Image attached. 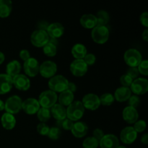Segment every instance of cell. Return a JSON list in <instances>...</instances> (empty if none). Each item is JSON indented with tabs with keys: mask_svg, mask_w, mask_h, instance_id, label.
Returning <instances> with one entry per match:
<instances>
[{
	"mask_svg": "<svg viewBox=\"0 0 148 148\" xmlns=\"http://www.w3.org/2000/svg\"><path fill=\"white\" fill-rule=\"evenodd\" d=\"M117 148H127V147H126L125 146H124V145H119V147Z\"/></svg>",
	"mask_w": 148,
	"mask_h": 148,
	"instance_id": "obj_51",
	"label": "cell"
},
{
	"mask_svg": "<svg viewBox=\"0 0 148 148\" xmlns=\"http://www.w3.org/2000/svg\"><path fill=\"white\" fill-rule=\"evenodd\" d=\"M99 99L101 105L106 106H111L115 101L114 95L111 92H105V93L102 94L101 97H99Z\"/></svg>",
	"mask_w": 148,
	"mask_h": 148,
	"instance_id": "obj_31",
	"label": "cell"
},
{
	"mask_svg": "<svg viewBox=\"0 0 148 148\" xmlns=\"http://www.w3.org/2000/svg\"><path fill=\"white\" fill-rule=\"evenodd\" d=\"M12 84L17 90L25 91L30 87V81L26 75L19 74L12 77Z\"/></svg>",
	"mask_w": 148,
	"mask_h": 148,
	"instance_id": "obj_15",
	"label": "cell"
},
{
	"mask_svg": "<svg viewBox=\"0 0 148 148\" xmlns=\"http://www.w3.org/2000/svg\"><path fill=\"white\" fill-rule=\"evenodd\" d=\"M133 128L134 129V130H135L137 133L143 132H144L146 129V122L144 120H137V121L134 124Z\"/></svg>",
	"mask_w": 148,
	"mask_h": 148,
	"instance_id": "obj_38",
	"label": "cell"
},
{
	"mask_svg": "<svg viewBox=\"0 0 148 148\" xmlns=\"http://www.w3.org/2000/svg\"><path fill=\"white\" fill-rule=\"evenodd\" d=\"M74 98H75V95H74L73 92L66 90L60 92L59 97H58V101H59V104L65 107L70 105L74 101Z\"/></svg>",
	"mask_w": 148,
	"mask_h": 148,
	"instance_id": "obj_27",
	"label": "cell"
},
{
	"mask_svg": "<svg viewBox=\"0 0 148 148\" xmlns=\"http://www.w3.org/2000/svg\"><path fill=\"white\" fill-rule=\"evenodd\" d=\"M1 123L2 127L5 130H11L14 129L16 125V119L13 114H10V113H4L1 116Z\"/></svg>",
	"mask_w": 148,
	"mask_h": 148,
	"instance_id": "obj_23",
	"label": "cell"
},
{
	"mask_svg": "<svg viewBox=\"0 0 148 148\" xmlns=\"http://www.w3.org/2000/svg\"><path fill=\"white\" fill-rule=\"evenodd\" d=\"M137 69H138L139 72L142 75H145V76H147L148 75V61L147 59L143 60L140 63V64L137 66Z\"/></svg>",
	"mask_w": 148,
	"mask_h": 148,
	"instance_id": "obj_37",
	"label": "cell"
},
{
	"mask_svg": "<svg viewBox=\"0 0 148 148\" xmlns=\"http://www.w3.org/2000/svg\"><path fill=\"white\" fill-rule=\"evenodd\" d=\"M12 86V78L7 74H0V95L10 92Z\"/></svg>",
	"mask_w": 148,
	"mask_h": 148,
	"instance_id": "obj_19",
	"label": "cell"
},
{
	"mask_svg": "<svg viewBox=\"0 0 148 148\" xmlns=\"http://www.w3.org/2000/svg\"><path fill=\"white\" fill-rule=\"evenodd\" d=\"M66 90H69L70 92H73L74 93V92L77 90L76 85H75V83H73V82H69V84H68V86H67V89Z\"/></svg>",
	"mask_w": 148,
	"mask_h": 148,
	"instance_id": "obj_46",
	"label": "cell"
},
{
	"mask_svg": "<svg viewBox=\"0 0 148 148\" xmlns=\"http://www.w3.org/2000/svg\"><path fill=\"white\" fill-rule=\"evenodd\" d=\"M66 110V118L72 121H77L80 119L85 113V108L79 101H73L68 106Z\"/></svg>",
	"mask_w": 148,
	"mask_h": 148,
	"instance_id": "obj_1",
	"label": "cell"
},
{
	"mask_svg": "<svg viewBox=\"0 0 148 148\" xmlns=\"http://www.w3.org/2000/svg\"><path fill=\"white\" fill-rule=\"evenodd\" d=\"M92 135H93L92 137L96 139L98 141H100L102 139V137L105 135V134H104L103 131L102 130H101L99 128H97L95 130H94L93 132H92Z\"/></svg>",
	"mask_w": 148,
	"mask_h": 148,
	"instance_id": "obj_43",
	"label": "cell"
},
{
	"mask_svg": "<svg viewBox=\"0 0 148 148\" xmlns=\"http://www.w3.org/2000/svg\"><path fill=\"white\" fill-rule=\"evenodd\" d=\"M51 114L57 121H62L66 118V108L59 103H56L51 108Z\"/></svg>",
	"mask_w": 148,
	"mask_h": 148,
	"instance_id": "obj_21",
	"label": "cell"
},
{
	"mask_svg": "<svg viewBox=\"0 0 148 148\" xmlns=\"http://www.w3.org/2000/svg\"><path fill=\"white\" fill-rule=\"evenodd\" d=\"M141 142L145 145H147L148 143V134L147 133L143 134L141 137Z\"/></svg>",
	"mask_w": 148,
	"mask_h": 148,
	"instance_id": "obj_47",
	"label": "cell"
},
{
	"mask_svg": "<svg viewBox=\"0 0 148 148\" xmlns=\"http://www.w3.org/2000/svg\"><path fill=\"white\" fill-rule=\"evenodd\" d=\"M137 137V132L134 130L133 127H126L123 129L120 133V139L124 144L130 145L134 143Z\"/></svg>",
	"mask_w": 148,
	"mask_h": 148,
	"instance_id": "obj_14",
	"label": "cell"
},
{
	"mask_svg": "<svg viewBox=\"0 0 148 148\" xmlns=\"http://www.w3.org/2000/svg\"><path fill=\"white\" fill-rule=\"evenodd\" d=\"M119 145V138L113 134H105L99 141V146L101 148H117Z\"/></svg>",
	"mask_w": 148,
	"mask_h": 148,
	"instance_id": "obj_16",
	"label": "cell"
},
{
	"mask_svg": "<svg viewBox=\"0 0 148 148\" xmlns=\"http://www.w3.org/2000/svg\"><path fill=\"white\" fill-rule=\"evenodd\" d=\"M23 100L18 95H12L4 103V110L7 113L15 114L22 110Z\"/></svg>",
	"mask_w": 148,
	"mask_h": 148,
	"instance_id": "obj_6",
	"label": "cell"
},
{
	"mask_svg": "<svg viewBox=\"0 0 148 148\" xmlns=\"http://www.w3.org/2000/svg\"><path fill=\"white\" fill-rule=\"evenodd\" d=\"M49 130H50V127L46 123L40 122L37 126V132L40 135L48 136Z\"/></svg>",
	"mask_w": 148,
	"mask_h": 148,
	"instance_id": "obj_36",
	"label": "cell"
},
{
	"mask_svg": "<svg viewBox=\"0 0 148 148\" xmlns=\"http://www.w3.org/2000/svg\"><path fill=\"white\" fill-rule=\"evenodd\" d=\"M97 20V25L106 26L110 20L109 14L107 11L103 10H99L95 15Z\"/></svg>",
	"mask_w": 148,
	"mask_h": 148,
	"instance_id": "obj_29",
	"label": "cell"
},
{
	"mask_svg": "<svg viewBox=\"0 0 148 148\" xmlns=\"http://www.w3.org/2000/svg\"><path fill=\"white\" fill-rule=\"evenodd\" d=\"M72 56L75 59H83L88 53L86 46L82 43H76L73 46L71 50Z\"/></svg>",
	"mask_w": 148,
	"mask_h": 148,
	"instance_id": "obj_26",
	"label": "cell"
},
{
	"mask_svg": "<svg viewBox=\"0 0 148 148\" xmlns=\"http://www.w3.org/2000/svg\"><path fill=\"white\" fill-rule=\"evenodd\" d=\"M99 146V141L93 137H88L82 143L83 148H97Z\"/></svg>",
	"mask_w": 148,
	"mask_h": 148,
	"instance_id": "obj_33",
	"label": "cell"
},
{
	"mask_svg": "<svg viewBox=\"0 0 148 148\" xmlns=\"http://www.w3.org/2000/svg\"><path fill=\"white\" fill-rule=\"evenodd\" d=\"M61 134H62V132H61L60 128L57 127H52L49 130L48 137L52 140H56L60 137Z\"/></svg>",
	"mask_w": 148,
	"mask_h": 148,
	"instance_id": "obj_34",
	"label": "cell"
},
{
	"mask_svg": "<svg viewBox=\"0 0 148 148\" xmlns=\"http://www.w3.org/2000/svg\"><path fill=\"white\" fill-rule=\"evenodd\" d=\"M83 60L85 61L88 66H91V65H93L95 64V61H96V56L93 53H87Z\"/></svg>",
	"mask_w": 148,
	"mask_h": 148,
	"instance_id": "obj_41",
	"label": "cell"
},
{
	"mask_svg": "<svg viewBox=\"0 0 148 148\" xmlns=\"http://www.w3.org/2000/svg\"><path fill=\"white\" fill-rule=\"evenodd\" d=\"M40 106L38 101L36 98H29L23 101L22 104V110H23L25 113L29 115L37 114Z\"/></svg>",
	"mask_w": 148,
	"mask_h": 148,
	"instance_id": "obj_13",
	"label": "cell"
},
{
	"mask_svg": "<svg viewBox=\"0 0 148 148\" xmlns=\"http://www.w3.org/2000/svg\"><path fill=\"white\" fill-rule=\"evenodd\" d=\"M139 74H140V72H139L137 67H130L127 69V75H129L133 79L138 77Z\"/></svg>",
	"mask_w": 148,
	"mask_h": 148,
	"instance_id": "obj_42",
	"label": "cell"
},
{
	"mask_svg": "<svg viewBox=\"0 0 148 148\" xmlns=\"http://www.w3.org/2000/svg\"><path fill=\"white\" fill-rule=\"evenodd\" d=\"M124 59L130 67H137L143 61V56L136 49H130L124 53Z\"/></svg>",
	"mask_w": 148,
	"mask_h": 148,
	"instance_id": "obj_5",
	"label": "cell"
},
{
	"mask_svg": "<svg viewBox=\"0 0 148 148\" xmlns=\"http://www.w3.org/2000/svg\"><path fill=\"white\" fill-rule=\"evenodd\" d=\"M69 80L63 75H54L50 78L48 85L51 90L56 92H62L67 89Z\"/></svg>",
	"mask_w": 148,
	"mask_h": 148,
	"instance_id": "obj_2",
	"label": "cell"
},
{
	"mask_svg": "<svg viewBox=\"0 0 148 148\" xmlns=\"http://www.w3.org/2000/svg\"><path fill=\"white\" fill-rule=\"evenodd\" d=\"M19 56H20V58L22 60L25 62L26 60H27V59L30 58V53L29 52V51L27 50V49H23V50H21L20 51Z\"/></svg>",
	"mask_w": 148,
	"mask_h": 148,
	"instance_id": "obj_44",
	"label": "cell"
},
{
	"mask_svg": "<svg viewBox=\"0 0 148 148\" xmlns=\"http://www.w3.org/2000/svg\"><path fill=\"white\" fill-rule=\"evenodd\" d=\"M71 72L75 77H82L87 73L88 66L83 59H75L69 66Z\"/></svg>",
	"mask_w": 148,
	"mask_h": 148,
	"instance_id": "obj_11",
	"label": "cell"
},
{
	"mask_svg": "<svg viewBox=\"0 0 148 148\" xmlns=\"http://www.w3.org/2000/svg\"><path fill=\"white\" fill-rule=\"evenodd\" d=\"M40 64L36 58L30 57L25 62H24L23 69L26 75L31 77H34L39 73Z\"/></svg>",
	"mask_w": 148,
	"mask_h": 148,
	"instance_id": "obj_12",
	"label": "cell"
},
{
	"mask_svg": "<svg viewBox=\"0 0 148 148\" xmlns=\"http://www.w3.org/2000/svg\"><path fill=\"white\" fill-rule=\"evenodd\" d=\"M123 119L128 124H134L139 119V114L137 108L133 107L128 106L125 107L122 111Z\"/></svg>",
	"mask_w": 148,
	"mask_h": 148,
	"instance_id": "obj_18",
	"label": "cell"
},
{
	"mask_svg": "<svg viewBox=\"0 0 148 148\" xmlns=\"http://www.w3.org/2000/svg\"><path fill=\"white\" fill-rule=\"evenodd\" d=\"M57 72V65L52 61L47 60L40 64L39 73L45 78H51Z\"/></svg>",
	"mask_w": 148,
	"mask_h": 148,
	"instance_id": "obj_8",
	"label": "cell"
},
{
	"mask_svg": "<svg viewBox=\"0 0 148 148\" xmlns=\"http://www.w3.org/2000/svg\"><path fill=\"white\" fill-rule=\"evenodd\" d=\"M4 110V102L2 100L0 99V111Z\"/></svg>",
	"mask_w": 148,
	"mask_h": 148,
	"instance_id": "obj_50",
	"label": "cell"
},
{
	"mask_svg": "<svg viewBox=\"0 0 148 148\" xmlns=\"http://www.w3.org/2000/svg\"><path fill=\"white\" fill-rule=\"evenodd\" d=\"M43 51L45 55L52 57V56H54L57 53V46L49 41V43H46L43 47Z\"/></svg>",
	"mask_w": 148,
	"mask_h": 148,
	"instance_id": "obj_32",
	"label": "cell"
},
{
	"mask_svg": "<svg viewBox=\"0 0 148 148\" xmlns=\"http://www.w3.org/2000/svg\"><path fill=\"white\" fill-rule=\"evenodd\" d=\"M142 37L143 39L145 41H147L148 40V29H145V30L143 31V35H142Z\"/></svg>",
	"mask_w": 148,
	"mask_h": 148,
	"instance_id": "obj_48",
	"label": "cell"
},
{
	"mask_svg": "<svg viewBox=\"0 0 148 148\" xmlns=\"http://www.w3.org/2000/svg\"><path fill=\"white\" fill-rule=\"evenodd\" d=\"M21 64L17 60H12L9 62L6 66L7 75L10 77H14L16 75L20 74L21 71Z\"/></svg>",
	"mask_w": 148,
	"mask_h": 148,
	"instance_id": "obj_25",
	"label": "cell"
},
{
	"mask_svg": "<svg viewBox=\"0 0 148 148\" xmlns=\"http://www.w3.org/2000/svg\"><path fill=\"white\" fill-rule=\"evenodd\" d=\"M49 36L46 30H34L30 36V42L36 47H43L49 41Z\"/></svg>",
	"mask_w": 148,
	"mask_h": 148,
	"instance_id": "obj_7",
	"label": "cell"
},
{
	"mask_svg": "<svg viewBox=\"0 0 148 148\" xmlns=\"http://www.w3.org/2000/svg\"><path fill=\"white\" fill-rule=\"evenodd\" d=\"M91 36L94 42L98 44H103L109 38V30L107 26L96 25L92 29Z\"/></svg>",
	"mask_w": 148,
	"mask_h": 148,
	"instance_id": "obj_4",
	"label": "cell"
},
{
	"mask_svg": "<svg viewBox=\"0 0 148 148\" xmlns=\"http://www.w3.org/2000/svg\"><path fill=\"white\" fill-rule=\"evenodd\" d=\"M130 90L136 95H144L148 91V80L143 77L136 78L133 80Z\"/></svg>",
	"mask_w": 148,
	"mask_h": 148,
	"instance_id": "obj_9",
	"label": "cell"
},
{
	"mask_svg": "<svg viewBox=\"0 0 148 148\" xmlns=\"http://www.w3.org/2000/svg\"><path fill=\"white\" fill-rule=\"evenodd\" d=\"M58 121V126L57 127H62L64 130H70L72 129L74 125V121H72V120L66 118L65 119L62 120V121Z\"/></svg>",
	"mask_w": 148,
	"mask_h": 148,
	"instance_id": "obj_35",
	"label": "cell"
},
{
	"mask_svg": "<svg viewBox=\"0 0 148 148\" xmlns=\"http://www.w3.org/2000/svg\"><path fill=\"white\" fill-rule=\"evenodd\" d=\"M38 101L40 107L50 109L58 101L57 94L51 90L43 91L39 95Z\"/></svg>",
	"mask_w": 148,
	"mask_h": 148,
	"instance_id": "obj_3",
	"label": "cell"
},
{
	"mask_svg": "<svg viewBox=\"0 0 148 148\" xmlns=\"http://www.w3.org/2000/svg\"><path fill=\"white\" fill-rule=\"evenodd\" d=\"M51 111L49 108H45L40 107V109L37 112V117L39 119V121L41 122L45 123L47 121H49L51 118Z\"/></svg>",
	"mask_w": 148,
	"mask_h": 148,
	"instance_id": "obj_30",
	"label": "cell"
},
{
	"mask_svg": "<svg viewBox=\"0 0 148 148\" xmlns=\"http://www.w3.org/2000/svg\"><path fill=\"white\" fill-rule=\"evenodd\" d=\"M4 60H5V56L2 52L0 51V64H1L4 62Z\"/></svg>",
	"mask_w": 148,
	"mask_h": 148,
	"instance_id": "obj_49",
	"label": "cell"
},
{
	"mask_svg": "<svg viewBox=\"0 0 148 148\" xmlns=\"http://www.w3.org/2000/svg\"><path fill=\"white\" fill-rule=\"evenodd\" d=\"M133 80L134 79H132L129 75H127V74L125 75H123L122 76L120 77V82H121V85H123V87H129L131 86Z\"/></svg>",
	"mask_w": 148,
	"mask_h": 148,
	"instance_id": "obj_40",
	"label": "cell"
},
{
	"mask_svg": "<svg viewBox=\"0 0 148 148\" xmlns=\"http://www.w3.org/2000/svg\"><path fill=\"white\" fill-rule=\"evenodd\" d=\"M132 95V91L130 88L127 87H119L114 92V98L119 102H124L128 101Z\"/></svg>",
	"mask_w": 148,
	"mask_h": 148,
	"instance_id": "obj_22",
	"label": "cell"
},
{
	"mask_svg": "<svg viewBox=\"0 0 148 148\" xmlns=\"http://www.w3.org/2000/svg\"><path fill=\"white\" fill-rule=\"evenodd\" d=\"M12 10V2L10 0H0V17H7Z\"/></svg>",
	"mask_w": 148,
	"mask_h": 148,
	"instance_id": "obj_28",
	"label": "cell"
},
{
	"mask_svg": "<svg viewBox=\"0 0 148 148\" xmlns=\"http://www.w3.org/2000/svg\"><path fill=\"white\" fill-rule=\"evenodd\" d=\"M72 134L77 138L85 137L88 132V127L86 123L83 121H77L74 123L72 129L71 130Z\"/></svg>",
	"mask_w": 148,
	"mask_h": 148,
	"instance_id": "obj_20",
	"label": "cell"
},
{
	"mask_svg": "<svg viewBox=\"0 0 148 148\" xmlns=\"http://www.w3.org/2000/svg\"><path fill=\"white\" fill-rule=\"evenodd\" d=\"M46 31L49 38L58 39L63 36L64 33V27L59 23H52L49 25Z\"/></svg>",
	"mask_w": 148,
	"mask_h": 148,
	"instance_id": "obj_17",
	"label": "cell"
},
{
	"mask_svg": "<svg viewBox=\"0 0 148 148\" xmlns=\"http://www.w3.org/2000/svg\"><path fill=\"white\" fill-rule=\"evenodd\" d=\"M140 23L143 25H144L145 27H148V13L147 12H144L141 14L140 17Z\"/></svg>",
	"mask_w": 148,
	"mask_h": 148,
	"instance_id": "obj_45",
	"label": "cell"
},
{
	"mask_svg": "<svg viewBox=\"0 0 148 148\" xmlns=\"http://www.w3.org/2000/svg\"><path fill=\"white\" fill-rule=\"evenodd\" d=\"M81 102L84 108L90 111L97 110L101 106L99 97L94 93H88L85 95Z\"/></svg>",
	"mask_w": 148,
	"mask_h": 148,
	"instance_id": "obj_10",
	"label": "cell"
},
{
	"mask_svg": "<svg viewBox=\"0 0 148 148\" xmlns=\"http://www.w3.org/2000/svg\"><path fill=\"white\" fill-rule=\"evenodd\" d=\"M140 98L138 95H131L130 98L128 99V103L130 106L133 107V108H137L139 106L140 103Z\"/></svg>",
	"mask_w": 148,
	"mask_h": 148,
	"instance_id": "obj_39",
	"label": "cell"
},
{
	"mask_svg": "<svg viewBox=\"0 0 148 148\" xmlns=\"http://www.w3.org/2000/svg\"><path fill=\"white\" fill-rule=\"evenodd\" d=\"M80 24L86 29H92L97 25L95 15L92 14H85L80 17Z\"/></svg>",
	"mask_w": 148,
	"mask_h": 148,
	"instance_id": "obj_24",
	"label": "cell"
}]
</instances>
